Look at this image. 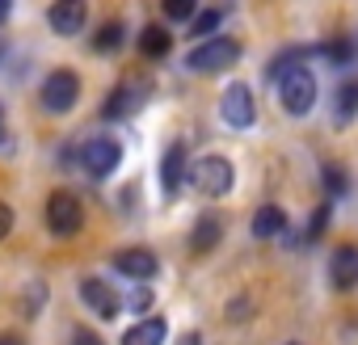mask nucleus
Instances as JSON below:
<instances>
[{"mask_svg":"<svg viewBox=\"0 0 358 345\" xmlns=\"http://www.w3.org/2000/svg\"><path fill=\"white\" fill-rule=\"evenodd\" d=\"M278 101H282V110L291 114V118H303V114H312V105H316V76H312V68L299 59V64H291V68H282L278 72Z\"/></svg>","mask_w":358,"mask_h":345,"instance_id":"nucleus-1","label":"nucleus"},{"mask_svg":"<svg viewBox=\"0 0 358 345\" xmlns=\"http://www.w3.org/2000/svg\"><path fill=\"white\" fill-rule=\"evenodd\" d=\"M190 186L203 194V198H224L232 186H236V168L228 156H199L190 168Z\"/></svg>","mask_w":358,"mask_h":345,"instance_id":"nucleus-2","label":"nucleus"},{"mask_svg":"<svg viewBox=\"0 0 358 345\" xmlns=\"http://www.w3.org/2000/svg\"><path fill=\"white\" fill-rule=\"evenodd\" d=\"M236 59H241V43L211 34L207 43H199V47L186 55V68H190V72H203V76H215V72H228Z\"/></svg>","mask_w":358,"mask_h":345,"instance_id":"nucleus-3","label":"nucleus"},{"mask_svg":"<svg viewBox=\"0 0 358 345\" xmlns=\"http://www.w3.org/2000/svg\"><path fill=\"white\" fill-rule=\"evenodd\" d=\"M47 228L59 236V240H72L80 228H85V207L68 194V190H55L47 198Z\"/></svg>","mask_w":358,"mask_h":345,"instance_id":"nucleus-4","label":"nucleus"},{"mask_svg":"<svg viewBox=\"0 0 358 345\" xmlns=\"http://www.w3.org/2000/svg\"><path fill=\"white\" fill-rule=\"evenodd\" d=\"M76 101H80V76H76V72L59 68V72H51V76L43 80V105H47L51 114H68Z\"/></svg>","mask_w":358,"mask_h":345,"instance_id":"nucleus-5","label":"nucleus"},{"mask_svg":"<svg viewBox=\"0 0 358 345\" xmlns=\"http://www.w3.org/2000/svg\"><path fill=\"white\" fill-rule=\"evenodd\" d=\"M80 164H85L89 177H110V172L122 164V147H118V139H110V135L89 139V143L80 147Z\"/></svg>","mask_w":358,"mask_h":345,"instance_id":"nucleus-6","label":"nucleus"},{"mask_svg":"<svg viewBox=\"0 0 358 345\" xmlns=\"http://www.w3.org/2000/svg\"><path fill=\"white\" fill-rule=\"evenodd\" d=\"M47 22L59 38H76L89 22V0H55V5L47 9Z\"/></svg>","mask_w":358,"mask_h":345,"instance_id":"nucleus-7","label":"nucleus"},{"mask_svg":"<svg viewBox=\"0 0 358 345\" xmlns=\"http://www.w3.org/2000/svg\"><path fill=\"white\" fill-rule=\"evenodd\" d=\"M220 114H224V122H228L232 131L253 126V122H257V105H253L249 85H232V89L224 93V101H220Z\"/></svg>","mask_w":358,"mask_h":345,"instance_id":"nucleus-8","label":"nucleus"},{"mask_svg":"<svg viewBox=\"0 0 358 345\" xmlns=\"http://www.w3.org/2000/svg\"><path fill=\"white\" fill-rule=\"evenodd\" d=\"M80 299H85V307H89L93 316H101V320H114V316L122 311V299H118V291H114L106 278H85V282H80Z\"/></svg>","mask_w":358,"mask_h":345,"instance_id":"nucleus-9","label":"nucleus"},{"mask_svg":"<svg viewBox=\"0 0 358 345\" xmlns=\"http://www.w3.org/2000/svg\"><path fill=\"white\" fill-rule=\"evenodd\" d=\"M114 270L135 278V282H148V278H156L160 261H156L152 249H122V253H114Z\"/></svg>","mask_w":358,"mask_h":345,"instance_id":"nucleus-10","label":"nucleus"},{"mask_svg":"<svg viewBox=\"0 0 358 345\" xmlns=\"http://www.w3.org/2000/svg\"><path fill=\"white\" fill-rule=\"evenodd\" d=\"M186 168H190V160H186V143H169V152H164V160H160V186H164L169 198L182 190Z\"/></svg>","mask_w":358,"mask_h":345,"instance_id":"nucleus-11","label":"nucleus"},{"mask_svg":"<svg viewBox=\"0 0 358 345\" xmlns=\"http://www.w3.org/2000/svg\"><path fill=\"white\" fill-rule=\"evenodd\" d=\"M329 278L337 291H354L358 286V244H341L329 261Z\"/></svg>","mask_w":358,"mask_h":345,"instance_id":"nucleus-12","label":"nucleus"},{"mask_svg":"<svg viewBox=\"0 0 358 345\" xmlns=\"http://www.w3.org/2000/svg\"><path fill=\"white\" fill-rule=\"evenodd\" d=\"M253 236L257 240H278L282 232H287V211L282 207H274V203H266V207H257L253 211Z\"/></svg>","mask_w":358,"mask_h":345,"instance_id":"nucleus-13","label":"nucleus"},{"mask_svg":"<svg viewBox=\"0 0 358 345\" xmlns=\"http://www.w3.org/2000/svg\"><path fill=\"white\" fill-rule=\"evenodd\" d=\"M164 337H169V324L160 316H143L122 332V345H164Z\"/></svg>","mask_w":358,"mask_h":345,"instance_id":"nucleus-14","label":"nucleus"},{"mask_svg":"<svg viewBox=\"0 0 358 345\" xmlns=\"http://www.w3.org/2000/svg\"><path fill=\"white\" fill-rule=\"evenodd\" d=\"M139 101H143V97H139V85H118V89L110 93V101L101 105V118H110V122H114V118H127V114L139 110Z\"/></svg>","mask_w":358,"mask_h":345,"instance_id":"nucleus-15","label":"nucleus"},{"mask_svg":"<svg viewBox=\"0 0 358 345\" xmlns=\"http://www.w3.org/2000/svg\"><path fill=\"white\" fill-rule=\"evenodd\" d=\"M220 236H224V219H220V215H203V219L194 223L190 249H194V253H211V249L220 244Z\"/></svg>","mask_w":358,"mask_h":345,"instance_id":"nucleus-16","label":"nucleus"},{"mask_svg":"<svg viewBox=\"0 0 358 345\" xmlns=\"http://www.w3.org/2000/svg\"><path fill=\"white\" fill-rule=\"evenodd\" d=\"M139 51H143L148 59H164V55L173 51V38H169V30H164V26H148V30L139 34Z\"/></svg>","mask_w":358,"mask_h":345,"instance_id":"nucleus-17","label":"nucleus"},{"mask_svg":"<svg viewBox=\"0 0 358 345\" xmlns=\"http://www.w3.org/2000/svg\"><path fill=\"white\" fill-rule=\"evenodd\" d=\"M333 118H337V122H345V118H358V80H345V85L337 89Z\"/></svg>","mask_w":358,"mask_h":345,"instance_id":"nucleus-18","label":"nucleus"},{"mask_svg":"<svg viewBox=\"0 0 358 345\" xmlns=\"http://www.w3.org/2000/svg\"><path fill=\"white\" fill-rule=\"evenodd\" d=\"M316 55H324L333 68H350L354 64V38H333V43L316 47Z\"/></svg>","mask_w":358,"mask_h":345,"instance_id":"nucleus-19","label":"nucleus"},{"mask_svg":"<svg viewBox=\"0 0 358 345\" xmlns=\"http://www.w3.org/2000/svg\"><path fill=\"white\" fill-rule=\"evenodd\" d=\"M122 38H127L122 22H106V26L93 34V51H118V47H122Z\"/></svg>","mask_w":358,"mask_h":345,"instance_id":"nucleus-20","label":"nucleus"},{"mask_svg":"<svg viewBox=\"0 0 358 345\" xmlns=\"http://www.w3.org/2000/svg\"><path fill=\"white\" fill-rule=\"evenodd\" d=\"M190 22H194V26H190L194 38H211V34L220 30V22H224V9H203V13H194Z\"/></svg>","mask_w":358,"mask_h":345,"instance_id":"nucleus-21","label":"nucleus"},{"mask_svg":"<svg viewBox=\"0 0 358 345\" xmlns=\"http://www.w3.org/2000/svg\"><path fill=\"white\" fill-rule=\"evenodd\" d=\"M345 190H350V177H345V168H337V164H324V194H329V203L345 198Z\"/></svg>","mask_w":358,"mask_h":345,"instance_id":"nucleus-22","label":"nucleus"},{"mask_svg":"<svg viewBox=\"0 0 358 345\" xmlns=\"http://www.w3.org/2000/svg\"><path fill=\"white\" fill-rule=\"evenodd\" d=\"M160 9L169 22H190L199 13V0H160Z\"/></svg>","mask_w":358,"mask_h":345,"instance_id":"nucleus-23","label":"nucleus"},{"mask_svg":"<svg viewBox=\"0 0 358 345\" xmlns=\"http://www.w3.org/2000/svg\"><path fill=\"white\" fill-rule=\"evenodd\" d=\"M329 215H333V203H320V207L312 211V219H308V240H320V236H324Z\"/></svg>","mask_w":358,"mask_h":345,"instance_id":"nucleus-24","label":"nucleus"},{"mask_svg":"<svg viewBox=\"0 0 358 345\" xmlns=\"http://www.w3.org/2000/svg\"><path fill=\"white\" fill-rule=\"evenodd\" d=\"M152 299H156V295H152L148 286H135V291L127 295V307H131V311H152Z\"/></svg>","mask_w":358,"mask_h":345,"instance_id":"nucleus-25","label":"nucleus"},{"mask_svg":"<svg viewBox=\"0 0 358 345\" xmlns=\"http://www.w3.org/2000/svg\"><path fill=\"white\" fill-rule=\"evenodd\" d=\"M72 345H106V341H101L93 328H76V332H72Z\"/></svg>","mask_w":358,"mask_h":345,"instance_id":"nucleus-26","label":"nucleus"},{"mask_svg":"<svg viewBox=\"0 0 358 345\" xmlns=\"http://www.w3.org/2000/svg\"><path fill=\"white\" fill-rule=\"evenodd\" d=\"M9 232H13V211H9L5 203H0V240H5Z\"/></svg>","mask_w":358,"mask_h":345,"instance_id":"nucleus-27","label":"nucleus"},{"mask_svg":"<svg viewBox=\"0 0 358 345\" xmlns=\"http://www.w3.org/2000/svg\"><path fill=\"white\" fill-rule=\"evenodd\" d=\"M0 345H26V341H22L17 332H0Z\"/></svg>","mask_w":358,"mask_h":345,"instance_id":"nucleus-28","label":"nucleus"},{"mask_svg":"<svg viewBox=\"0 0 358 345\" xmlns=\"http://www.w3.org/2000/svg\"><path fill=\"white\" fill-rule=\"evenodd\" d=\"M9 5H13V0H0V22H5V17H9Z\"/></svg>","mask_w":358,"mask_h":345,"instance_id":"nucleus-29","label":"nucleus"},{"mask_svg":"<svg viewBox=\"0 0 358 345\" xmlns=\"http://www.w3.org/2000/svg\"><path fill=\"white\" fill-rule=\"evenodd\" d=\"M0 143H5V110H0Z\"/></svg>","mask_w":358,"mask_h":345,"instance_id":"nucleus-30","label":"nucleus"},{"mask_svg":"<svg viewBox=\"0 0 358 345\" xmlns=\"http://www.w3.org/2000/svg\"><path fill=\"white\" fill-rule=\"evenodd\" d=\"M287 345H303V341H287Z\"/></svg>","mask_w":358,"mask_h":345,"instance_id":"nucleus-31","label":"nucleus"}]
</instances>
